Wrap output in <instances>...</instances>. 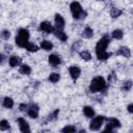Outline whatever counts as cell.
<instances>
[{
    "mask_svg": "<svg viewBox=\"0 0 133 133\" xmlns=\"http://www.w3.org/2000/svg\"><path fill=\"white\" fill-rule=\"evenodd\" d=\"M109 43H110V38H109L108 35H104L97 43V45H96V55H97V58L99 60H106L112 55V53L106 52V48L109 45Z\"/></svg>",
    "mask_w": 133,
    "mask_h": 133,
    "instance_id": "obj_1",
    "label": "cell"
},
{
    "mask_svg": "<svg viewBox=\"0 0 133 133\" xmlns=\"http://www.w3.org/2000/svg\"><path fill=\"white\" fill-rule=\"evenodd\" d=\"M106 81L102 76H97L95 77L90 84H89V91L95 94L99 91H105L106 90Z\"/></svg>",
    "mask_w": 133,
    "mask_h": 133,
    "instance_id": "obj_2",
    "label": "cell"
},
{
    "mask_svg": "<svg viewBox=\"0 0 133 133\" xmlns=\"http://www.w3.org/2000/svg\"><path fill=\"white\" fill-rule=\"evenodd\" d=\"M70 9H71L72 16L75 20H82L86 17V11H84L82 9V6L77 1H73L70 4Z\"/></svg>",
    "mask_w": 133,
    "mask_h": 133,
    "instance_id": "obj_3",
    "label": "cell"
},
{
    "mask_svg": "<svg viewBox=\"0 0 133 133\" xmlns=\"http://www.w3.org/2000/svg\"><path fill=\"white\" fill-rule=\"evenodd\" d=\"M29 31L25 28H20L18 30V36L16 37V44L17 46L21 47V48H25L26 45L29 43L28 39H29Z\"/></svg>",
    "mask_w": 133,
    "mask_h": 133,
    "instance_id": "obj_4",
    "label": "cell"
},
{
    "mask_svg": "<svg viewBox=\"0 0 133 133\" xmlns=\"http://www.w3.org/2000/svg\"><path fill=\"white\" fill-rule=\"evenodd\" d=\"M104 121H106V117L104 115H98L91 117V121L89 123V129L91 131H98L101 129Z\"/></svg>",
    "mask_w": 133,
    "mask_h": 133,
    "instance_id": "obj_5",
    "label": "cell"
},
{
    "mask_svg": "<svg viewBox=\"0 0 133 133\" xmlns=\"http://www.w3.org/2000/svg\"><path fill=\"white\" fill-rule=\"evenodd\" d=\"M121 127V122L117 119V118H114V117H110L107 119V125L105 127V130L104 131H113L114 129H117Z\"/></svg>",
    "mask_w": 133,
    "mask_h": 133,
    "instance_id": "obj_6",
    "label": "cell"
},
{
    "mask_svg": "<svg viewBox=\"0 0 133 133\" xmlns=\"http://www.w3.org/2000/svg\"><path fill=\"white\" fill-rule=\"evenodd\" d=\"M27 114L29 117L31 118H37L38 117V112H39V108L36 104L32 103V104H29L28 107H27Z\"/></svg>",
    "mask_w": 133,
    "mask_h": 133,
    "instance_id": "obj_7",
    "label": "cell"
},
{
    "mask_svg": "<svg viewBox=\"0 0 133 133\" xmlns=\"http://www.w3.org/2000/svg\"><path fill=\"white\" fill-rule=\"evenodd\" d=\"M18 124H19V128H20V131L23 132V133H29L30 132V128H29V125L27 123V121L23 117H19L18 119Z\"/></svg>",
    "mask_w": 133,
    "mask_h": 133,
    "instance_id": "obj_8",
    "label": "cell"
},
{
    "mask_svg": "<svg viewBox=\"0 0 133 133\" xmlns=\"http://www.w3.org/2000/svg\"><path fill=\"white\" fill-rule=\"evenodd\" d=\"M69 73H70V76L72 77L73 80H77L81 75V70L77 65H72L69 68Z\"/></svg>",
    "mask_w": 133,
    "mask_h": 133,
    "instance_id": "obj_9",
    "label": "cell"
},
{
    "mask_svg": "<svg viewBox=\"0 0 133 133\" xmlns=\"http://www.w3.org/2000/svg\"><path fill=\"white\" fill-rule=\"evenodd\" d=\"M38 29H39L41 31H44V32H47V33H51V32L53 31V27H52L51 23L48 22V21L42 22V23L39 24V26H38Z\"/></svg>",
    "mask_w": 133,
    "mask_h": 133,
    "instance_id": "obj_10",
    "label": "cell"
},
{
    "mask_svg": "<svg viewBox=\"0 0 133 133\" xmlns=\"http://www.w3.org/2000/svg\"><path fill=\"white\" fill-rule=\"evenodd\" d=\"M52 33H53V34H54L58 39H60L61 42H65V41L68 39V35H66V33H64V32L62 31V29L53 28Z\"/></svg>",
    "mask_w": 133,
    "mask_h": 133,
    "instance_id": "obj_11",
    "label": "cell"
},
{
    "mask_svg": "<svg viewBox=\"0 0 133 133\" xmlns=\"http://www.w3.org/2000/svg\"><path fill=\"white\" fill-rule=\"evenodd\" d=\"M48 60H49V63H50L52 66H54V68H56L57 65H59V64L61 63V58H60V56H58V55H56V54H51V55L48 57Z\"/></svg>",
    "mask_w": 133,
    "mask_h": 133,
    "instance_id": "obj_12",
    "label": "cell"
},
{
    "mask_svg": "<svg viewBox=\"0 0 133 133\" xmlns=\"http://www.w3.org/2000/svg\"><path fill=\"white\" fill-rule=\"evenodd\" d=\"M54 22H55V26L56 28L58 29H62L64 27V19L61 15L59 14H56L55 15V18H54Z\"/></svg>",
    "mask_w": 133,
    "mask_h": 133,
    "instance_id": "obj_13",
    "label": "cell"
},
{
    "mask_svg": "<svg viewBox=\"0 0 133 133\" xmlns=\"http://www.w3.org/2000/svg\"><path fill=\"white\" fill-rule=\"evenodd\" d=\"M116 55H121V56H123V57H125V58H130V56H131V51H130V49H129L128 47H121V48L117 50Z\"/></svg>",
    "mask_w": 133,
    "mask_h": 133,
    "instance_id": "obj_14",
    "label": "cell"
},
{
    "mask_svg": "<svg viewBox=\"0 0 133 133\" xmlns=\"http://www.w3.org/2000/svg\"><path fill=\"white\" fill-rule=\"evenodd\" d=\"M21 61H22V59H21L19 56H17V55H12V56H10L9 59H8V63H9V65H10L11 68L18 66V65L21 63Z\"/></svg>",
    "mask_w": 133,
    "mask_h": 133,
    "instance_id": "obj_15",
    "label": "cell"
},
{
    "mask_svg": "<svg viewBox=\"0 0 133 133\" xmlns=\"http://www.w3.org/2000/svg\"><path fill=\"white\" fill-rule=\"evenodd\" d=\"M83 113H84V115H85L86 117H89V118H91V117L95 116V110H94V108L90 107V106H85V107H83Z\"/></svg>",
    "mask_w": 133,
    "mask_h": 133,
    "instance_id": "obj_16",
    "label": "cell"
},
{
    "mask_svg": "<svg viewBox=\"0 0 133 133\" xmlns=\"http://www.w3.org/2000/svg\"><path fill=\"white\" fill-rule=\"evenodd\" d=\"M41 48L43 50H45V51H50V50L53 49V44L50 41L45 39V41H42L41 42Z\"/></svg>",
    "mask_w": 133,
    "mask_h": 133,
    "instance_id": "obj_17",
    "label": "cell"
},
{
    "mask_svg": "<svg viewBox=\"0 0 133 133\" xmlns=\"http://www.w3.org/2000/svg\"><path fill=\"white\" fill-rule=\"evenodd\" d=\"M92 35H94V30H92V28H90L89 26H87V27H85V28L83 29V31H82V36H83L84 38H90V37H92Z\"/></svg>",
    "mask_w": 133,
    "mask_h": 133,
    "instance_id": "obj_18",
    "label": "cell"
},
{
    "mask_svg": "<svg viewBox=\"0 0 133 133\" xmlns=\"http://www.w3.org/2000/svg\"><path fill=\"white\" fill-rule=\"evenodd\" d=\"M2 105H3V107H5L7 109H11L14 107V100L11 98H9V97H5L3 99Z\"/></svg>",
    "mask_w": 133,
    "mask_h": 133,
    "instance_id": "obj_19",
    "label": "cell"
},
{
    "mask_svg": "<svg viewBox=\"0 0 133 133\" xmlns=\"http://www.w3.org/2000/svg\"><path fill=\"white\" fill-rule=\"evenodd\" d=\"M79 56H80L83 60H85V61H88V60L91 59V54H90L89 51H87V50H82V51H80V52H79Z\"/></svg>",
    "mask_w": 133,
    "mask_h": 133,
    "instance_id": "obj_20",
    "label": "cell"
},
{
    "mask_svg": "<svg viewBox=\"0 0 133 133\" xmlns=\"http://www.w3.org/2000/svg\"><path fill=\"white\" fill-rule=\"evenodd\" d=\"M58 114H59V109H55L54 111H52V112L48 115L47 122H54V121H56L57 117H58Z\"/></svg>",
    "mask_w": 133,
    "mask_h": 133,
    "instance_id": "obj_21",
    "label": "cell"
},
{
    "mask_svg": "<svg viewBox=\"0 0 133 133\" xmlns=\"http://www.w3.org/2000/svg\"><path fill=\"white\" fill-rule=\"evenodd\" d=\"M111 35H112V37H113L114 39H122L123 36H124V32H123V30H121V29H114V30L112 31Z\"/></svg>",
    "mask_w": 133,
    "mask_h": 133,
    "instance_id": "obj_22",
    "label": "cell"
},
{
    "mask_svg": "<svg viewBox=\"0 0 133 133\" xmlns=\"http://www.w3.org/2000/svg\"><path fill=\"white\" fill-rule=\"evenodd\" d=\"M122 14H123V10L119 9V8H116V7H112L111 10H110V16H111L113 19L118 18Z\"/></svg>",
    "mask_w": 133,
    "mask_h": 133,
    "instance_id": "obj_23",
    "label": "cell"
},
{
    "mask_svg": "<svg viewBox=\"0 0 133 133\" xmlns=\"http://www.w3.org/2000/svg\"><path fill=\"white\" fill-rule=\"evenodd\" d=\"M20 73L23 74V75H29L31 73V68L28 65V64H22L20 66Z\"/></svg>",
    "mask_w": 133,
    "mask_h": 133,
    "instance_id": "obj_24",
    "label": "cell"
},
{
    "mask_svg": "<svg viewBox=\"0 0 133 133\" xmlns=\"http://www.w3.org/2000/svg\"><path fill=\"white\" fill-rule=\"evenodd\" d=\"M48 79H49L50 82H52V83H56V82L59 81V79H60V75H59L58 73H51Z\"/></svg>",
    "mask_w": 133,
    "mask_h": 133,
    "instance_id": "obj_25",
    "label": "cell"
},
{
    "mask_svg": "<svg viewBox=\"0 0 133 133\" xmlns=\"http://www.w3.org/2000/svg\"><path fill=\"white\" fill-rule=\"evenodd\" d=\"M131 88H132V81L131 80L125 81L122 85V90H124V91H129V90H131Z\"/></svg>",
    "mask_w": 133,
    "mask_h": 133,
    "instance_id": "obj_26",
    "label": "cell"
},
{
    "mask_svg": "<svg viewBox=\"0 0 133 133\" xmlns=\"http://www.w3.org/2000/svg\"><path fill=\"white\" fill-rule=\"evenodd\" d=\"M76 131H77V130H76L75 126H72V125L65 126L64 128L61 129V132H62V133H74V132H76Z\"/></svg>",
    "mask_w": 133,
    "mask_h": 133,
    "instance_id": "obj_27",
    "label": "cell"
},
{
    "mask_svg": "<svg viewBox=\"0 0 133 133\" xmlns=\"http://www.w3.org/2000/svg\"><path fill=\"white\" fill-rule=\"evenodd\" d=\"M10 128V125H9V123L6 121V119H2V121H0V130H2V131H6V130H8Z\"/></svg>",
    "mask_w": 133,
    "mask_h": 133,
    "instance_id": "obj_28",
    "label": "cell"
},
{
    "mask_svg": "<svg viewBox=\"0 0 133 133\" xmlns=\"http://www.w3.org/2000/svg\"><path fill=\"white\" fill-rule=\"evenodd\" d=\"M25 49H26L27 51H29V52H36V51L38 50V47H37L36 45H34V44H31V43H28V44L26 45V47H25Z\"/></svg>",
    "mask_w": 133,
    "mask_h": 133,
    "instance_id": "obj_29",
    "label": "cell"
},
{
    "mask_svg": "<svg viewBox=\"0 0 133 133\" xmlns=\"http://www.w3.org/2000/svg\"><path fill=\"white\" fill-rule=\"evenodd\" d=\"M0 36H1L3 39H8V38L10 37V32H9L8 30H3V31H1Z\"/></svg>",
    "mask_w": 133,
    "mask_h": 133,
    "instance_id": "obj_30",
    "label": "cell"
},
{
    "mask_svg": "<svg viewBox=\"0 0 133 133\" xmlns=\"http://www.w3.org/2000/svg\"><path fill=\"white\" fill-rule=\"evenodd\" d=\"M115 80H116V76H115V75H114V73L112 72V73L108 76V83H109V84H112Z\"/></svg>",
    "mask_w": 133,
    "mask_h": 133,
    "instance_id": "obj_31",
    "label": "cell"
},
{
    "mask_svg": "<svg viewBox=\"0 0 133 133\" xmlns=\"http://www.w3.org/2000/svg\"><path fill=\"white\" fill-rule=\"evenodd\" d=\"M79 47H80V42L78 41V42H76L75 44H73V46H72V50H73V51H77V50L79 49Z\"/></svg>",
    "mask_w": 133,
    "mask_h": 133,
    "instance_id": "obj_32",
    "label": "cell"
},
{
    "mask_svg": "<svg viewBox=\"0 0 133 133\" xmlns=\"http://www.w3.org/2000/svg\"><path fill=\"white\" fill-rule=\"evenodd\" d=\"M4 50H5V52H10L11 50H12V47H11V45H9V44H5L4 45Z\"/></svg>",
    "mask_w": 133,
    "mask_h": 133,
    "instance_id": "obj_33",
    "label": "cell"
},
{
    "mask_svg": "<svg viewBox=\"0 0 133 133\" xmlns=\"http://www.w3.org/2000/svg\"><path fill=\"white\" fill-rule=\"evenodd\" d=\"M27 107H28V104H25V103L20 104V106H19V108H20L21 111H26L27 110Z\"/></svg>",
    "mask_w": 133,
    "mask_h": 133,
    "instance_id": "obj_34",
    "label": "cell"
},
{
    "mask_svg": "<svg viewBox=\"0 0 133 133\" xmlns=\"http://www.w3.org/2000/svg\"><path fill=\"white\" fill-rule=\"evenodd\" d=\"M5 59H6L5 55H4V54H2V53H0V64H3V63H4V61H5Z\"/></svg>",
    "mask_w": 133,
    "mask_h": 133,
    "instance_id": "obj_35",
    "label": "cell"
},
{
    "mask_svg": "<svg viewBox=\"0 0 133 133\" xmlns=\"http://www.w3.org/2000/svg\"><path fill=\"white\" fill-rule=\"evenodd\" d=\"M127 109H128V112L129 113H133V104H129L128 107H127Z\"/></svg>",
    "mask_w": 133,
    "mask_h": 133,
    "instance_id": "obj_36",
    "label": "cell"
}]
</instances>
